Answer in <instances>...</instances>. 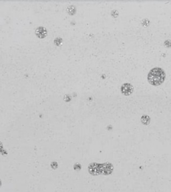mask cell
Returning a JSON list of instances; mask_svg holds the SVG:
<instances>
[{
  "mask_svg": "<svg viewBox=\"0 0 171 192\" xmlns=\"http://www.w3.org/2000/svg\"><path fill=\"white\" fill-rule=\"evenodd\" d=\"M88 172L92 175H109L114 171V166L110 162L104 164L92 163L88 166Z\"/></svg>",
  "mask_w": 171,
  "mask_h": 192,
  "instance_id": "1",
  "label": "cell"
},
{
  "mask_svg": "<svg viewBox=\"0 0 171 192\" xmlns=\"http://www.w3.org/2000/svg\"><path fill=\"white\" fill-rule=\"evenodd\" d=\"M166 73L164 70L159 67H156L150 70L147 75L148 83L153 86H159L164 83Z\"/></svg>",
  "mask_w": 171,
  "mask_h": 192,
  "instance_id": "2",
  "label": "cell"
},
{
  "mask_svg": "<svg viewBox=\"0 0 171 192\" xmlns=\"http://www.w3.org/2000/svg\"><path fill=\"white\" fill-rule=\"evenodd\" d=\"M121 93L125 96L130 95L134 91V87L132 84L129 83H125L121 86Z\"/></svg>",
  "mask_w": 171,
  "mask_h": 192,
  "instance_id": "3",
  "label": "cell"
},
{
  "mask_svg": "<svg viewBox=\"0 0 171 192\" xmlns=\"http://www.w3.org/2000/svg\"><path fill=\"white\" fill-rule=\"evenodd\" d=\"M141 122L143 125H148L150 122V118L148 115H143L142 117H141V119H140Z\"/></svg>",
  "mask_w": 171,
  "mask_h": 192,
  "instance_id": "4",
  "label": "cell"
},
{
  "mask_svg": "<svg viewBox=\"0 0 171 192\" xmlns=\"http://www.w3.org/2000/svg\"><path fill=\"white\" fill-rule=\"evenodd\" d=\"M164 46L166 47V48H169V46L171 47V41L170 40H166L164 42Z\"/></svg>",
  "mask_w": 171,
  "mask_h": 192,
  "instance_id": "5",
  "label": "cell"
}]
</instances>
